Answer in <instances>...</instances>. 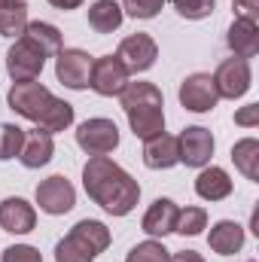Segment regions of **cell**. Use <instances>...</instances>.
Wrapping results in <instances>:
<instances>
[{
    "label": "cell",
    "instance_id": "33",
    "mask_svg": "<svg viewBox=\"0 0 259 262\" xmlns=\"http://www.w3.org/2000/svg\"><path fill=\"white\" fill-rule=\"evenodd\" d=\"M171 262H204V256H201V253H195V250H183V253L171 256Z\"/></svg>",
    "mask_w": 259,
    "mask_h": 262
},
{
    "label": "cell",
    "instance_id": "26",
    "mask_svg": "<svg viewBox=\"0 0 259 262\" xmlns=\"http://www.w3.org/2000/svg\"><path fill=\"white\" fill-rule=\"evenodd\" d=\"M207 229V210L204 207H183L180 213H177V223H174V232H180V235H201Z\"/></svg>",
    "mask_w": 259,
    "mask_h": 262
},
{
    "label": "cell",
    "instance_id": "19",
    "mask_svg": "<svg viewBox=\"0 0 259 262\" xmlns=\"http://www.w3.org/2000/svg\"><path fill=\"white\" fill-rule=\"evenodd\" d=\"M207 244H210V250L220 253V256H235V253L244 247V226L235 223V220H220V223L210 229Z\"/></svg>",
    "mask_w": 259,
    "mask_h": 262
},
{
    "label": "cell",
    "instance_id": "8",
    "mask_svg": "<svg viewBox=\"0 0 259 262\" xmlns=\"http://www.w3.org/2000/svg\"><path fill=\"white\" fill-rule=\"evenodd\" d=\"M128 82V70L122 67V61L116 55H101L92 61V76H89V89L98 92L101 98H119V92Z\"/></svg>",
    "mask_w": 259,
    "mask_h": 262
},
{
    "label": "cell",
    "instance_id": "17",
    "mask_svg": "<svg viewBox=\"0 0 259 262\" xmlns=\"http://www.w3.org/2000/svg\"><path fill=\"white\" fill-rule=\"evenodd\" d=\"M177 213H180V207H177V201H171V198H156L149 207H146V213H143V232L146 235H153V238H165V235H171L174 232V223H177Z\"/></svg>",
    "mask_w": 259,
    "mask_h": 262
},
{
    "label": "cell",
    "instance_id": "3",
    "mask_svg": "<svg viewBox=\"0 0 259 262\" xmlns=\"http://www.w3.org/2000/svg\"><path fill=\"white\" fill-rule=\"evenodd\" d=\"M110 247V229L101 220H79L55 244V262H95Z\"/></svg>",
    "mask_w": 259,
    "mask_h": 262
},
{
    "label": "cell",
    "instance_id": "11",
    "mask_svg": "<svg viewBox=\"0 0 259 262\" xmlns=\"http://www.w3.org/2000/svg\"><path fill=\"white\" fill-rule=\"evenodd\" d=\"M217 101H220V95H217V85H213L210 73H189L180 82V104H183V110L210 113L217 107Z\"/></svg>",
    "mask_w": 259,
    "mask_h": 262
},
{
    "label": "cell",
    "instance_id": "25",
    "mask_svg": "<svg viewBox=\"0 0 259 262\" xmlns=\"http://www.w3.org/2000/svg\"><path fill=\"white\" fill-rule=\"evenodd\" d=\"M25 143V128H18L15 122H0V162H9L21 152Z\"/></svg>",
    "mask_w": 259,
    "mask_h": 262
},
{
    "label": "cell",
    "instance_id": "30",
    "mask_svg": "<svg viewBox=\"0 0 259 262\" xmlns=\"http://www.w3.org/2000/svg\"><path fill=\"white\" fill-rule=\"evenodd\" d=\"M0 262H43V256H40V250L31 247V244H12V247L3 250Z\"/></svg>",
    "mask_w": 259,
    "mask_h": 262
},
{
    "label": "cell",
    "instance_id": "18",
    "mask_svg": "<svg viewBox=\"0 0 259 262\" xmlns=\"http://www.w3.org/2000/svg\"><path fill=\"white\" fill-rule=\"evenodd\" d=\"M226 46L232 49L235 58H253L259 52V25L250 18H235L226 34Z\"/></svg>",
    "mask_w": 259,
    "mask_h": 262
},
{
    "label": "cell",
    "instance_id": "13",
    "mask_svg": "<svg viewBox=\"0 0 259 262\" xmlns=\"http://www.w3.org/2000/svg\"><path fill=\"white\" fill-rule=\"evenodd\" d=\"M177 152L186 168H204L213 156V134L201 125H189L177 137Z\"/></svg>",
    "mask_w": 259,
    "mask_h": 262
},
{
    "label": "cell",
    "instance_id": "32",
    "mask_svg": "<svg viewBox=\"0 0 259 262\" xmlns=\"http://www.w3.org/2000/svg\"><path fill=\"white\" fill-rule=\"evenodd\" d=\"M235 122L244 125V128H253V125L259 122V104H247V107H241V110L235 113Z\"/></svg>",
    "mask_w": 259,
    "mask_h": 262
},
{
    "label": "cell",
    "instance_id": "2",
    "mask_svg": "<svg viewBox=\"0 0 259 262\" xmlns=\"http://www.w3.org/2000/svg\"><path fill=\"white\" fill-rule=\"evenodd\" d=\"M119 101H122V110L128 116L134 137L149 140L165 131V98L159 85L143 82V79L125 82V89L119 92Z\"/></svg>",
    "mask_w": 259,
    "mask_h": 262
},
{
    "label": "cell",
    "instance_id": "1",
    "mask_svg": "<svg viewBox=\"0 0 259 262\" xmlns=\"http://www.w3.org/2000/svg\"><path fill=\"white\" fill-rule=\"evenodd\" d=\"M85 195L113 216H128L140 201V186L110 156H92L82 168Z\"/></svg>",
    "mask_w": 259,
    "mask_h": 262
},
{
    "label": "cell",
    "instance_id": "14",
    "mask_svg": "<svg viewBox=\"0 0 259 262\" xmlns=\"http://www.w3.org/2000/svg\"><path fill=\"white\" fill-rule=\"evenodd\" d=\"M37 226V210L25 198H3L0 201V229L9 235H28Z\"/></svg>",
    "mask_w": 259,
    "mask_h": 262
},
{
    "label": "cell",
    "instance_id": "4",
    "mask_svg": "<svg viewBox=\"0 0 259 262\" xmlns=\"http://www.w3.org/2000/svg\"><path fill=\"white\" fill-rule=\"evenodd\" d=\"M6 104H9L12 113H18V116H25V119H31V122L40 125L46 119L49 107L55 104V95L43 82H37V79H31V82H12V89L6 92Z\"/></svg>",
    "mask_w": 259,
    "mask_h": 262
},
{
    "label": "cell",
    "instance_id": "21",
    "mask_svg": "<svg viewBox=\"0 0 259 262\" xmlns=\"http://www.w3.org/2000/svg\"><path fill=\"white\" fill-rule=\"evenodd\" d=\"M195 192L204 201H223V198L232 195V180L223 168H204L195 177Z\"/></svg>",
    "mask_w": 259,
    "mask_h": 262
},
{
    "label": "cell",
    "instance_id": "16",
    "mask_svg": "<svg viewBox=\"0 0 259 262\" xmlns=\"http://www.w3.org/2000/svg\"><path fill=\"white\" fill-rule=\"evenodd\" d=\"M55 156V140L52 134L43 128H34V131H25V143H21V152H18V162L31 171L49 165Z\"/></svg>",
    "mask_w": 259,
    "mask_h": 262
},
{
    "label": "cell",
    "instance_id": "7",
    "mask_svg": "<svg viewBox=\"0 0 259 262\" xmlns=\"http://www.w3.org/2000/svg\"><path fill=\"white\" fill-rule=\"evenodd\" d=\"M37 204L43 213L49 216H61V213H70L73 204H76V189L73 183L61 177V174H52L46 177L43 183H37Z\"/></svg>",
    "mask_w": 259,
    "mask_h": 262
},
{
    "label": "cell",
    "instance_id": "23",
    "mask_svg": "<svg viewBox=\"0 0 259 262\" xmlns=\"http://www.w3.org/2000/svg\"><path fill=\"white\" fill-rule=\"evenodd\" d=\"M25 34L46 52V58H52V55L61 52V31L55 25H49V21H28Z\"/></svg>",
    "mask_w": 259,
    "mask_h": 262
},
{
    "label": "cell",
    "instance_id": "34",
    "mask_svg": "<svg viewBox=\"0 0 259 262\" xmlns=\"http://www.w3.org/2000/svg\"><path fill=\"white\" fill-rule=\"evenodd\" d=\"M55 9H76V6H82V0H49Z\"/></svg>",
    "mask_w": 259,
    "mask_h": 262
},
{
    "label": "cell",
    "instance_id": "24",
    "mask_svg": "<svg viewBox=\"0 0 259 262\" xmlns=\"http://www.w3.org/2000/svg\"><path fill=\"white\" fill-rule=\"evenodd\" d=\"M28 28V3L0 9V37H21Z\"/></svg>",
    "mask_w": 259,
    "mask_h": 262
},
{
    "label": "cell",
    "instance_id": "27",
    "mask_svg": "<svg viewBox=\"0 0 259 262\" xmlns=\"http://www.w3.org/2000/svg\"><path fill=\"white\" fill-rule=\"evenodd\" d=\"M125 262H171V250L159 241H140L128 250Z\"/></svg>",
    "mask_w": 259,
    "mask_h": 262
},
{
    "label": "cell",
    "instance_id": "12",
    "mask_svg": "<svg viewBox=\"0 0 259 262\" xmlns=\"http://www.w3.org/2000/svg\"><path fill=\"white\" fill-rule=\"evenodd\" d=\"M116 58L122 61V67L128 70V73H143V70H149V67L156 64V58H159V46H156V40L149 37V34H131L125 37L122 43H119V49H116Z\"/></svg>",
    "mask_w": 259,
    "mask_h": 262
},
{
    "label": "cell",
    "instance_id": "35",
    "mask_svg": "<svg viewBox=\"0 0 259 262\" xmlns=\"http://www.w3.org/2000/svg\"><path fill=\"white\" fill-rule=\"evenodd\" d=\"M18 3H25V0H0V9H6V6H18Z\"/></svg>",
    "mask_w": 259,
    "mask_h": 262
},
{
    "label": "cell",
    "instance_id": "9",
    "mask_svg": "<svg viewBox=\"0 0 259 262\" xmlns=\"http://www.w3.org/2000/svg\"><path fill=\"white\" fill-rule=\"evenodd\" d=\"M250 82H253V73H250V61H244V58H226L213 73L217 95L229 98V101L244 98L250 92Z\"/></svg>",
    "mask_w": 259,
    "mask_h": 262
},
{
    "label": "cell",
    "instance_id": "31",
    "mask_svg": "<svg viewBox=\"0 0 259 262\" xmlns=\"http://www.w3.org/2000/svg\"><path fill=\"white\" fill-rule=\"evenodd\" d=\"M232 9L238 12V18H250V21H256L259 0H232Z\"/></svg>",
    "mask_w": 259,
    "mask_h": 262
},
{
    "label": "cell",
    "instance_id": "20",
    "mask_svg": "<svg viewBox=\"0 0 259 262\" xmlns=\"http://www.w3.org/2000/svg\"><path fill=\"white\" fill-rule=\"evenodd\" d=\"M122 18H125V12H122V6L116 0H95L89 6V28L95 34H113V31H119Z\"/></svg>",
    "mask_w": 259,
    "mask_h": 262
},
{
    "label": "cell",
    "instance_id": "29",
    "mask_svg": "<svg viewBox=\"0 0 259 262\" xmlns=\"http://www.w3.org/2000/svg\"><path fill=\"white\" fill-rule=\"evenodd\" d=\"M165 0H122V12H128L131 18H156Z\"/></svg>",
    "mask_w": 259,
    "mask_h": 262
},
{
    "label": "cell",
    "instance_id": "5",
    "mask_svg": "<svg viewBox=\"0 0 259 262\" xmlns=\"http://www.w3.org/2000/svg\"><path fill=\"white\" fill-rule=\"evenodd\" d=\"M43 67H46V52L28 34H21L9 46V52H6V73H9L12 82H31V79H37L43 73Z\"/></svg>",
    "mask_w": 259,
    "mask_h": 262
},
{
    "label": "cell",
    "instance_id": "15",
    "mask_svg": "<svg viewBox=\"0 0 259 262\" xmlns=\"http://www.w3.org/2000/svg\"><path fill=\"white\" fill-rule=\"evenodd\" d=\"M143 165L149 171H168L174 165H180V152H177V137L174 134H156L149 140H143Z\"/></svg>",
    "mask_w": 259,
    "mask_h": 262
},
{
    "label": "cell",
    "instance_id": "28",
    "mask_svg": "<svg viewBox=\"0 0 259 262\" xmlns=\"http://www.w3.org/2000/svg\"><path fill=\"white\" fill-rule=\"evenodd\" d=\"M174 9L189 18V21H198V18H207L213 9H217V0H174Z\"/></svg>",
    "mask_w": 259,
    "mask_h": 262
},
{
    "label": "cell",
    "instance_id": "6",
    "mask_svg": "<svg viewBox=\"0 0 259 262\" xmlns=\"http://www.w3.org/2000/svg\"><path fill=\"white\" fill-rule=\"evenodd\" d=\"M76 146L89 156H107L119 146V128L113 119H104V116H95V119H85L79 128H76Z\"/></svg>",
    "mask_w": 259,
    "mask_h": 262
},
{
    "label": "cell",
    "instance_id": "22",
    "mask_svg": "<svg viewBox=\"0 0 259 262\" xmlns=\"http://www.w3.org/2000/svg\"><path fill=\"white\" fill-rule=\"evenodd\" d=\"M232 162L235 168L247 177V180H259V140L256 137H244L232 146Z\"/></svg>",
    "mask_w": 259,
    "mask_h": 262
},
{
    "label": "cell",
    "instance_id": "10",
    "mask_svg": "<svg viewBox=\"0 0 259 262\" xmlns=\"http://www.w3.org/2000/svg\"><path fill=\"white\" fill-rule=\"evenodd\" d=\"M92 55L85 49H61L55 55V76L58 82L73 89V92H82L89 89V76H92Z\"/></svg>",
    "mask_w": 259,
    "mask_h": 262
}]
</instances>
